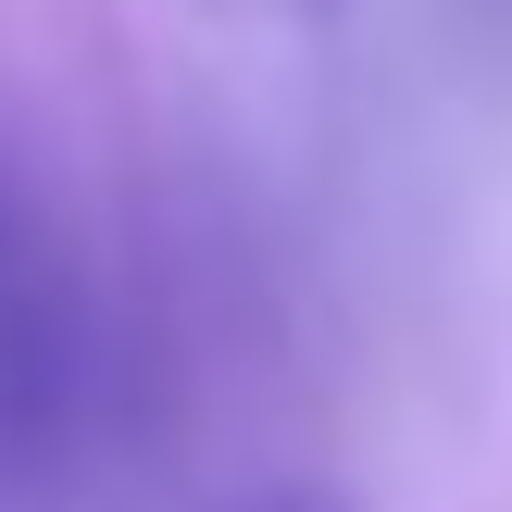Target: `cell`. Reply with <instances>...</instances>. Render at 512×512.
I'll return each mask as SVG.
<instances>
[{"label":"cell","mask_w":512,"mask_h":512,"mask_svg":"<svg viewBox=\"0 0 512 512\" xmlns=\"http://www.w3.org/2000/svg\"><path fill=\"white\" fill-rule=\"evenodd\" d=\"M225 25H275V38H313V25H338L350 0H213Z\"/></svg>","instance_id":"obj_2"},{"label":"cell","mask_w":512,"mask_h":512,"mask_svg":"<svg viewBox=\"0 0 512 512\" xmlns=\"http://www.w3.org/2000/svg\"><path fill=\"white\" fill-rule=\"evenodd\" d=\"M50 300L38 263H25V225H13V175H0V425H38L50 413Z\"/></svg>","instance_id":"obj_1"},{"label":"cell","mask_w":512,"mask_h":512,"mask_svg":"<svg viewBox=\"0 0 512 512\" xmlns=\"http://www.w3.org/2000/svg\"><path fill=\"white\" fill-rule=\"evenodd\" d=\"M263 512H325V500H263Z\"/></svg>","instance_id":"obj_3"}]
</instances>
